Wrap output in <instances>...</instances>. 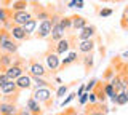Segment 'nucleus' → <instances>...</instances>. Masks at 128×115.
Masks as SVG:
<instances>
[{
	"label": "nucleus",
	"mask_w": 128,
	"mask_h": 115,
	"mask_svg": "<svg viewBox=\"0 0 128 115\" xmlns=\"http://www.w3.org/2000/svg\"><path fill=\"white\" fill-rule=\"evenodd\" d=\"M27 5L29 3L24 2V0H16V2H11V5L8 8L11 11H22V10H27Z\"/></svg>",
	"instance_id": "nucleus-24"
},
{
	"label": "nucleus",
	"mask_w": 128,
	"mask_h": 115,
	"mask_svg": "<svg viewBox=\"0 0 128 115\" xmlns=\"http://www.w3.org/2000/svg\"><path fill=\"white\" fill-rule=\"evenodd\" d=\"M24 2H27V3H37V2H40V0H24Z\"/></svg>",
	"instance_id": "nucleus-38"
},
{
	"label": "nucleus",
	"mask_w": 128,
	"mask_h": 115,
	"mask_svg": "<svg viewBox=\"0 0 128 115\" xmlns=\"http://www.w3.org/2000/svg\"><path fill=\"white\" fill-rule=\"evenodd\" d=\"M16 114H18V107L14 102L0 101V115H16Z\"/></svg>",
	"instance_id": "nucleus-12"
},
{
	"label": "nucleus",
	"mask_w": 128,
	"mask_h": 115,
	"mask_svg": "<svg viewBox=\"0 0 128 115\" xmlns=\"http://www.w3.org/2000/svg\"><path fill=\"white\" fill-rule=\"evenodd\" d=\"M11 11L8 6H3V8H0V26L2 24H5V22L8 21H11Z\"/></svg>",
	"instance_id": "nucleus-23"
},
{
	"label": "nucleus",
	"mask_w": 128,
	"mask_h": 115,
	"mask_svg": "<svg viewBox=\"0 0 128 115\" xmlns=\"http://www.w3.org/2000/svg\"><path fill=\"white\" fill-rule=\"evenodd\" d=\"M78 102H80V106H85L88 102V93H83L82 96H78Z\"/></svg>",
	"instance_id": "nucleus-33"
},
{
	"label": "nucleus",
	"mask_w": 128,
	"mask_h": 115,
	"mask_svg": "<svg viewBox=\"0 0 128 115\" xmlns=\"http://www.w3.org/2000/svg\"><path fill=\"white\" fill-rule=\"evenodd\" d=\"M101 2H114V0H101Z\"/></svg>",
	"instance_id": "nucleus-43"
},
{
	"label": "nucleus",
	"mask_w": 128,
	"mask_h": 115,
	"mask_svg": "<svg viewBox=\"0 0 128 115\" xmlns=\"http://www.w3.org/2000/svg\"><path fill=\"white\" fill-rule=\"evenodd\" d=\"M96 85H98V80H96V78H91V80L85 85V93H90V91H93V88H94Z\"/></svg>",
	"instance_id": "nucleus-29"
},
{
	"label": "nucleus",
	"mask_w": 128,
	"mask_h": 115,
	"mask_svg": "<svg viewBox=\"0 0 128 115\" xmlns=\"http://www.w3.org/2000/svg\"><path fill=\"white\" fill-rule=\"evenodd\" d=\"M88 101H90V104H96L98 98H96V93H94V91H90V93H88Z\"/></svg>",
	"instance_id": "nucleus-32"
},
{
	"label": "nucleus",
	"mask_w": 128,
	"mask_h": 115,
	"mask_svg": "<svg viewBox=\"0 0 128 115\" xmlns=\"http://www.w3.org/2000/svg\"><path fill=\"white\" fill-rule=\"evenodd\" d=\"M70 46H72V38L69 37H62L61 40H58L54 43V46H53V51L56 54H64V53H67V51L70 50Z\"/></svg>",
	"instance_id": "nucleus-6"
},
{
	"label": "nucleus",
	"mask_w": 128,
	"mask_h": 115,
	"mask_svg": "<svg viewBox=\"0 0 128 115\" xmlns=\"http://www.w3.org/2000/svg\"><path fill=\"white\" fill-rule=\"evenodd\" d=\"M93 53H86L85 56L82 58V64H83V67H85L86 70H90L91 67H93Z\"/></svg>",
	"instance_id": "nucleus-25"
},
{
	"label": "nucleus",
	"mask_w": 128,
	"mask_h": 115,
	"mask_svg": "<svg viewBox=\"0 0 128 115\" xmlns=\"http://www.w3.org/2000/svg\"><path fill=\"white\" fill-rule=\"evenodd\" d=\"M59 24H61L66 30H70L72 29V16H62L59 19Z\"/></svg>",
	"instance_id": "nucleus-26"
},
{
	"label": "nucleus",
	"mask_w": 128,
	"mask_h": 115,
	"mask_svg": "<svg viewBox=\"0 0 128 115\" xmlns=\"http://www.w3.org/2000/svg\"><path fill=\"white\" fill-rule=\"evenodd\" d=\"M26 109L29 110V112L32 114V115H42L43 114V109H42V106L38 104L37 101H35L34 98H29L26 101Z\"/></svg>",
	"instance_id": "nucleus-13"
},
{
	"label": "nucleus",
	"mask_w": 128,
	"mask_h": 115,
	"mask_svg": "<svg viewBox=\"0 0 128 115\" xmlns=\"http://www.w3.org/2000/svg\"><path fill=\"white\" fill-rule=\"evenodd\" d=\"M5 74L8 77V80H16L18 77H21L24 74V67L21 59H13V64L5 69Z\"/></svg>",
	"instance_id": "nucleus-2"
},
{
	"label": "nucleus",
	"mask_w": 128,
	"mask_h": 115,
	"mask_svg": "<svg viewBox=\"0 0 128 115\" xmlns=\"http://www.w3.org/2000/svg\"><path fill=\"white\" fill-rule=\"evenodd\" d=\"M70 85H61L58 90H56V98H64V94L67 93V90H69Z\"/></svg>",
	"instance_id": "nucleus-28"
},
{
	"label": "nucleus",
	"mask_w": 128,
	"mask_h": 115,
	"mask_svg": "<svg viewBox=\"0 0 128 115\" xmlns=\"http://www.w3.org/2000/svg\"><path fill=\"white\" fill-rule=\"evenodd\" d=\"M19 45L18 42L13 40V38H8V40H5L3 43H0V53H8V54H14L16 51H18Z\"/></svg>",
	"instance_id": "nucleus-8"
},
{
	"label": "nucleus",
	"mask_w": 128,
	"mask_h": 115,
	"mask_svg": "<svg viewBox=\"0 0 128 115\" xmlns=\"http://www.w3.org/2000/svg\"><path fill=\"white\" fill-rule=\"evenodd\" d=\"M29 75H30V77H43V78H46L48 69L42 64V62H38V61H30V64H29Z\"/></svg>",
	"instance_id": "nucleus-5"
},
{
	"label": "nucleus",
	"mask_w": 128,
	"mask_h": 115,
	"mask_svg": "<svg viewBox=\"0 0 128 115\" xmlns=\"http://www.w3.org/2000/svg\"><path fill=\"white\" fill-rule=\"evenodd\" d=\"M94 34H96L94 26H88V24H86L83 29H80V32H78V42H82V40H90V38L94 37Z\"/></svg>",
	"instance_id": "nucleus-15"
},
{
	"label": "nucleus",
	"mask_w": 128,
	"mask_h": 115,
	"mask_svg": "<svg viewBox=\"0 0 128 115\" xmlns=\"http://www.w3.org/2000/svg\"><path fill=\"white\" fill-rule=\"evenodd\" d=\"M14 83H16V86H18V90L19 91H22V90H29V88H32V77L29 74H22L21 77H18L14 80Z\"/></svg>",
	"instance_id": "nucleus-10"
},
{
	"label": "nucleus",
	"mask_w": 128,
	"mask_h": 115,
	"mask_svg": "<svg viewBox=\"0 0 128 115\" xmlns=\"http://www.w3.org/2000/svg\"><path fill=\"white\" fill-rule=\"evenodd\" d=\"M83 93H85V85H80V86H78V91H77L75 94H77V96H82Z\"/></svg>",
	"instance_id": "nucleus-36"
},
{
	"label": "nucleus",
	"mask_w": 128,
	"mask_h": 115,
	"mask_svg": "<svg viewBox=\"0 0 128 115\" xmlns=\"http://www.w3.org/2000/svg\"><path fill=\"white\" fill-rule=\"evenodd\" d=\"M0 94H2V90H0Z\"/></svg>",
	"instance_id": "nucleus-46"
},
{
	"label": "nucleus",
	"mask_w": 128,
	"mask_h": 115,
	"mask_svg": "<svg viewBox=\"0 0 128 115\" xmlns=\"http://www.w3.org/2000/svg\"><path fill=\"white\" fill-rule=\"evenodd\" d=\"M35 19H40V21H45V19H50L51 13L45 8H34V14H32Z\"/></svg>",
	"instance_id": "nucleus-22"
},
{
	"label": "nucleus",
	"mask_w": 128,
	"mask_h": 115,
	"mask_svg": "<svg viewBox=\"0 0 128 115\" xmlns=\"http://www.w3.org/2000/svg\"><path fill=\"white\" fill-rule=\"evenodd\" d=\"M32 98L38 102L40 106H46L50 107L53 104V94H51V88H35L32 93Z\"/></svg>",
	"instance_id": "nucleus-1"
},
{
	"label": "nucleus",
	"mask_w": 128,
	"mask_h": 115,
	"mask_svg": "<svg viewBox=\"0 0 128 115\" xmlns=\"http://www.w3.org/2000/svg\"><path fill=\"white\" fill-rule=\"evenodd\" d=\"M123 14H125V16H128V6L125 8V11H123Z\"/></svg>",
	"instance_id": "nucleus-40"
},
{
	"label": "nucleus",
	"mask_w": 128,
	"mask_h": 115,
	"mask_svg": "<svg viewBox=\"0 0 128 115\" xmlns=\"http://www.w3.org/2000/svg\"><path fill=\"white\" fill-rule=\"evenodd\" d=\"M2 2H5V0H2Z\"/></svg>",
	"instance_id": "nucleus-47"
},
{
	"label": "nucleus",
	"mask_w": 128,
	"mask_h": 115,
	"mask_svg": "<svg viewBox=\"0 0 128 115\" xmlns=\"http://www.w3.org/2000/svg\"><path fill=\"white\" fill-rule=\"evenodd\" d=\"M10 32V37L13 38V40L16 42H21V40H27L29 38V35H27L26 32H24V29H22V26H11V29L8 30Z\"/></svg>",
	"instance_id": "nucleus-9"
},
{
	"label": "nucleus",
	"mask_w": 128,
	"mask_h": 115,
	"mask_svg": "<svg viewBox=\"0 0 128 115\" xmlns=\"http://www.w3.org/2000/svg\"><path fill=\"white\" fill-rule=\"evenodd\" d=\"M67 6H69V8H75V5H74V2H72V0L69 2V5H67Z\"/></svg>",
	"instance_id": "nucleus-39"
},
{
	"label": "nucleus",
	"mask_w": 128,
	"mask_h": 115,
	"mask_svg": "<svg viewBox=\"0 0 128 115\" xmlns=\"http://www.w3.org/2000/svg\"><path fill=\"white\" fill-rule=\"evenodd\" d=\"M30 18H34V16H32V13L29 10L13 11V13H11V22H13L14 26H24Z\"/></svg>",
	"instance_id": "nucleus-4"
},
{
	"label": "nucleus",
	"mask_w": 128,
	"mask_h": 115,
	"mask_svg": "<svg viewBox=\"0 0 128 115\" xmlns=\"http://www.w3.org/2000/svg\"><path fill=\"white\" fill-rule=\"evenodd\" d=\"M72 2H74V5L77 8H83V0H72Z\"/></svg>",
	"instance_id": "nucleus-35"
},
{
	"label": "nucleus",
	"mask_w": 128,
	"mask_h": 115,
	"mask_svg": "<svg viewBox=\"0 0 128 115\" xmlns=\"http://www.w3.org/2000/svg\"><path fill=\"white\" fill-rule=\"evenodd\" d=\"M126 96H125V91H120L117 93V99H115V106H125L126 104Z\"/></svg>",
	"instance_id": "nucleus-27"
},
{
	"label": "nucleus",
	"mask_w": 128,
	"mask_h": 115,
	"mask_svg": "<svg viewBox=\"0 0 128 115\" xmlns=\"http://www.w3.org/2000/svg\"><path fill=\"white\" fill-rule=\"evenodd\" d=\"M86 26V19L83 18V16H72V29L74 30H80V29H83V27Z\"/></svg>",
	"instance_id": "nucleus-21"
},
{
	"label": "nucleus",
	"mask_w": 128,
	"mask_h": 115,
	"mask_svg": "<svg viewBox=\"0 0 128 115\" xmlns=\"http://www.w3.org/2000/svg\"><path fill=\"white\" fill-rule=\"evenodd\" d=\"M122 56H123V58H128V51H125V53H123Z\"/></svg>",
	"instance_id": "nucleus-42"
},
{
	"label": "nucleus",
	"mask_w": 128,
	"mask_h": 115,
	"mask_svg": "<svg viewBox=\"0 0 128 115\" xmlns=\"http://www.w3.org/2000/svg\"><path fill=\"white\" fill-rule=\"evenodd\" d=\"M112 75H114V72H112V69H107V72H106V78H110Z\"/></svg>",
	"instance_id": "nucleus-37"
},
{
	"label": "nucleus",
	"mask_w": 128,
	"mask_h": 115,
	"mask_svg": "<svg viewBox=\"0 0 128 115\" xmlns=\"http://www.w3.org/2000/svg\"><path fill=\"white\" fill-rule=\"evenodd\" d=\"M125 30H126V32H128V26H126V27H125Z\"/></svg>",
	"instance_id": "nucleus-45"
},
{
	"label": "nucleus",
	"mask_w": 128,
	"mask_h": 115,
	"mask_svg": "<svg viewBox=\"0 0 128 115\" xmlns=\"http://www.w3.org/2000/svg\"><path fill=\"white\" fill-rule=\"evenodd\" d=\"M51 19H45V21H40L38 24V30H35V37L37 38H48L50 37V32H51Z\"/></svg>",
	"instance_id": "nucleus-7"
},
{
	"label": "nucleus",
	"mask_w": 128,
	"mask_h": 115,
	"mask_svg": "<svg viewBox=\"0 0 128 115\" xmlns=\"http://www.w3.org/2000/svg\"><path fill=\"white\" fill-rule=\"evenodd\" d=\"M114 2H123V0H114Z\"/></svg>",
	"instance_id": "nucleus-44"
},
{
	"label": "nucleus",
	"mask_w": 128,
	"mask_h": 115,
	"mask_svg": "<svg viewBox=\"0 0 128 115\" xmlns=\"http://www.w3.org/2000/svg\"><path fill=\"white\" fill-rule=\"evenodd\" d=\"M0 29H2V26H0Z\"/></svg>",
	"instance_id": "nucleus-48"
},
{
	"label": "nucleus",
	"mask_w": 128,
	"mask_h": 115,
	"mask_svg": "<svg viewBox=\"0 0 128 115\" xmlns=\"http://www.w3.org/2000/svg\"><path fill=\"white\" fill-rule=\"evenodd\" d=\"M32 85H35V88H51L53 83H50L43 77H32Z\"/></svg>",
	"instance_id": "nucleus-19"
},
{
	"label": "nucleus",
	"mask_w": 128,
	"mask_h": 115,
	"mask_svg": "<svg viewBox=\"0 0 128 115\" xmlns=\"http://www.w3.org/2000/svg\"><path fill=\"white\" fill-rule=\"evenodd\" d=\"M114 13L110 8H102V10H99V16L101 18H107V16H110V14Z\"/></svg>",
	"instance_id": "nucleus-31"
},
{
	"label": "nucleus",
	"mask_w": 128,
	"mask_h": 115,
	"mask_svg": "<svg viewBox=\"0 0 128 115\" xmlns=\"http://www.w3.org/2000/svg\"><path fill=\"white\" fill-rule=\"evenodd\" d=\"M22 29H24V32H26V34L30 37V35L34 34L35 30H37V19H35V18H30L29 21H27L26 24L22 26Z\"/></svg>",
	"instance_id": "nucleus-20"
},
{
	"label": "nucleus",
	"mask_w": 128,
	"mask_h": 115,
	"mask_svg": "<svg viewBox=\"0 0 128 115\" xmlns=\"http://www.w3.org/2000/svg\"><path fill=\"white\" fill-rule=\"evenodd\" d=\"M16 115H32V114L27 109H18V114H16Z\"/></svg>",
	"instance_id": "nucleus-34"
},
{
	"label": "nucleus",
	"mask_w": 128,
	"mask_h": 115,
	"mask_svg": "<svg viewBox=\"0 0 128 115\" xmlns=\"http://www.w3.org/2000/svg\"><path fill=\"white\" fill-rule=\"evenodd\" d=\"M125 96H126V101H128V86H126V90H125Z\"/></svg>",
	"instance_id": "nucleus-41"
},
{
	"label": "nucleus",
	"mask_w": 128,
	"mask_h": 115,
	"mask_svg": "<svg viewBox=\"0 0 128 115\" xmlns=\"http://www.w3.org/2000/svg\"><path fill=\"white\" fill-rule=\"evenodd\" d=\"M64 34H66V29L59 24H54L53 27H51V32H50V38H51V42H58V40H61V38L64 37Z\"/></svg>",
	"instance_id": "nucleus-14"
},
{
	"label": "nucleus",
	"mask_w": 128,
	"mask_h": 115,
	"mask_svg": "<svg viewBox=\"0 0 128 115\" xmlns=\"http://www.w3.org/2000/svg\"><path fill=\"white\" fill-rule=\"evenodd\" d=\"M78 61V54H77V51H70L69 54H67V58H64L62 61H61V69H66V67H69L72 66L74 62H77Z\"/></svg>",
	"instance_id": "nucleus-17"
},
{
	"label": "nucleus",
	"mask_w": 128,
	"mask_h": 115,
	"mask_svg": "<svg viewBox=\"0 0 128 115\" xmlns=\"http://www.w3.org/2000/svg\"><path fill=\"white\" fill-rule=\"evenodd\" d=\"M0 90H2V94H5V96H14V98H18V93H19V90H18V86H16L14 80H8L6 83H3Z\"/></svg>",
	"instance_id": "nucleus-11"
},
{
	"label": "nucleus",
	"mask_w": 128,
	"mask_h": 115,
	"mask_svg": "<svg viewBox=\"0 0 128 115\" xmlns=\"http://www.w3.org/2000/svg\"><path fill=\"white\" fill-rule=\"evenodd\" d=\"M45 64L48 72H56L61 66V59H59V54H56L54 51H48L45 54Z\"/></svg>",
	"instance_id": "nucleus-3"
},
{
	"label": "nucleus",
	"mask_w": 128,
	"mask_h": 115,
	"mask_svg": "<svg viewBox=\"0 0 128 115\" xmlns=\"http://www.w3.org/2000/svg\"><path fill=\"white\" fill-rule=\"evenodd\" d=\"M93 50H94V40H93V38L78 42V51H80V53H83V54L93 53Z\"/></svg>",
	"instance_id": "nucleus-16"
},
{
	"label": "nucleus",
	"mask_w": 128,
	"mask_h": 115,
	"mask_svg": "<svg viewBox=\"0 0 128 115\" xmlns=\"http://www.w3.org/2000/svg\"><path fill=\"white\" fill-rule=\"evenodd\" d=\"M75 96H77V94H75V93H69V94H67V98L64 99L62 102H61V107H64V106H69L70 102H72V101H74V99H75Z\"/></svg>",
	"instance_id": "nucleus-30"
},
{
	"label": "nucleus",
	"mask_w": 128,
	"mask_h": 115,
	"mask_svg": "<svg viewBox=\"0 0 128 115\" xmlns=\"http://www.w3.org/2000/svg\"><path fill=\"white\" fill-rule=\"evenodd\" d=\"M13 64V54H8V53H0V69L5 72L6 67H10Z\"/></svg>",
	"instance_id": "nucleus-18"
}]
</instances>
